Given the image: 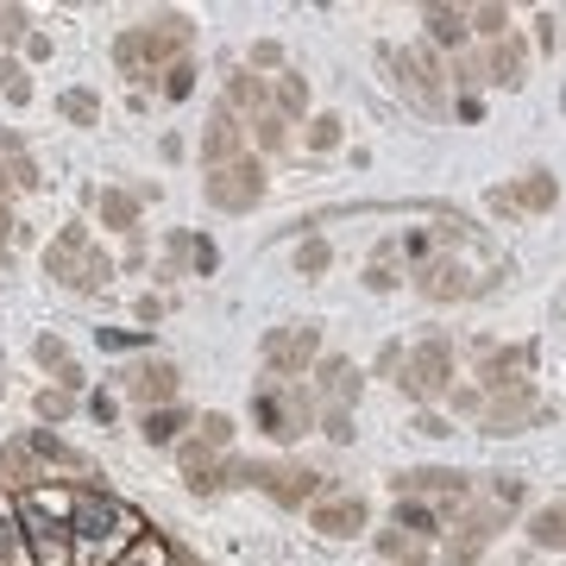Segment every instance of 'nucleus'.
I'll use <instances>...</instances> for the list:
<instances>
[{"mask_svg":"<svg viewBox=\"0 0 566 566\" xmlns=\"http://www.w3.org/2000/svg\"><path fill=\"white\" fill-rule=\"evenodd\" d=\"M227 107H233V114H252V120H259V114H271V76H252V70H240V76H227Z\"/></svg>","mask_w":566,"mask_h":566,"instance_id":"nucleus-22","label":"nucleus"},{"mask_svg":"<svg viewBox=\"0 0 566 566\" xmlns=\"http://www.w3.org/2000/svg\"><path fill=\"white\" fill-rule=\"evenodd\" d=\"M510 196H516V208H523V214H547V208L560 202V182H554V170H528Z\"/></svg>","mask_w":566,"mask_h":566,"instance_id":"nucleus-27","label":"nucleus"},{"mask_svg":"<svg viewBox=\"0 0 566 566\" xmlns=\"http://www.w3.org/2000/svg\"><path fill=\"white\" fill-rule=\"evenodd\" d=\"M264 189H271V177H264L259 151H245V158H233V164H221V170H208V177H202L208 208H221V214H245V208H259Z\"/></svg>","mask_w":566,"mask_h":566,"instance_id":"nucleus-5","label":"nucleus"},{"mask_svg":"<svg viewBox=\"0 0 566 566\" xmlns=\"http://www.w3.org/2000/svg\"><path fill=\"white\" fill-rule=\"evenodd\" d=\"M245 70H252V76H259V70H271V76H277V70H283V44H277V39H259V44H252V63H245Z\"/></svg>","mask_w":566,"mask_h":566,"instance_id":"nucleus-50","label":"nucleus"},{"mask_svg":"<svg viewBox=\"0 0 566 566\" xmlns=\"http://www.w3.org/2000/svg\"><path fill=\"white\" fill-rule=\"evenodd\" d=\"M25 57L44 63V57H51V39H44V32H25Z\"/></svg>","mask_w":566,"mask_h":566,"instance_id":"nucleus-58","label":"nucleus"},{"mask_svg":"<svg viewBox=\"0 0 566 566\" xmlns=\"http://www.w3.org/2000/svg\"><path fill=\"white\" fill-rule=\"evenodd\" d=\"M102 353H133V346H151V327H95Z\"/></svg>","mask_w":566,"mask_h":566,"instance_id":"nucleus-42","label":"nucleus"},{"mask_svg":"<svg viewBox=\"0 0 566 566\" xmlns=\"http://www.w3.org/2000/svg\"><path fill=\"white\" fill-rule=\"evenodd\" d=\"M133 315L151 327V322H164V303H158V296H139V303H133Z\"/></svg>","mask_w":566,"mask_h":566,"instance_id":"nucleus-57","label":"nucleus"},{"mask_svg":"<svg viewBox=\"0 0 566 566\" xmlns=\"http://www.w3.org/2000/svg\"><path fill=\"white\" fill-rule=\"evenodd\" d=\"M340 139H346L340 114H315V120H308V133H303V151H315V158H322V151H340Z\"/></svg>","mask_w":566,"mask_h":566,"instance_id":"nucleus-35","label":"nucleus"},{"mask_svg":"<svg viewBox=\"0 0 566 566\" xmlns=\"http://www.w3.org/2000/svg\"><path fill=\"white\" fill-rule=\"evenodd\" d=\"M535 422H547V403L535 397V385L504 390V397H485V416H479L485 434H523V428H535Z\"/></svg>","mask_w":566,"mask_h":566,"instance_id":"nucleus-13","label":"nucleus"},{"mask_svg":"<svg viewBox=\"0 0 566 566\" xmlns=\"http://www.w3.org/2000/svg\"><path fill=\"white\" fill-rule=\"evenodd\" d=\"M252 422L271 434V441H296V434H308V428L322 422V409H315V390L308 385H271L252 397Z\"/></svg>","mask_w":566,"mask_h":566,"instance_id":"nucleus-2","label":"nucleus"},{"mask_svg":"<svg viewBox=\"0 0 566 566\" xmlns=\"http://www.w3.org/2000/svg\"><path fill=\"white\" fill-rule=\"evenodd\" d=\"M245 145H259V158H277V151H290V145H296V133H290V120H283V114H259V120H252V133H245Z\"/></svg>","mask_w":566,"mask_h":566,"instance_id":"nucleus-29","label":"nucleus"},{"mask_svg":"<svg viewBox=\"0 0 566 566\" xmlns=\"http://www.w3.org/2000/svg\"><path fill=\"white\" fill-rule=\"evenodd\" d=\"M51 472H44V460L32 453V441H7L0 447V491L7 497H20V491H32V485H44Z\"/></svg>","mask_w":566,"mask_h":566,"instance_id":"nucleus-17","label":"nucleus"},{"mask_svg":"<svg viewBox=\"0 0 566 566\" xmlns=\"http://www.w3.org/2000/svg\"><path fill=\"white\" fill-rule=\"evenodd\" d=\"M416 434H428V441H447V434H453V422H447V416H434V409H422V416H416Z\"/></svg>","mask_w":566,"mask_h":566,"instance_id":"nucleus-55","label":"nucleus"},{"mask_svg":"<svg viewBox=\"0 0 566 566\" xmlns=\"http://www.w3.org/2000/svg\"><path fill=\"white\" fill-rule=\"evenodd\" d=\"M114 271H120V264L107 259L102 245H88V259H82V271H76V283H70V290H82V296H95V290H107V283H114Z\"/></svg>","mask_w":566,"mask_h":566,"instance_id":"nucleus-34","label":"nucleus"},{"mask_svg":"<svg viewBox=\"0 0 566 566\" xmlns=\"http://www.w3.org/2000/svg\"><path fill=\"white\" fill-rule=\"evenodd\" d=\"M214 460H221V453H208V447L196 441V434H182V441H177V465H182V485H189V479H208V472H214Z\"/></svg>","mask_w":566,"mask_h":566,"instance_id":"nucleus-39","label":"nucleus"},{"mask_svg":"<svg viewBox=\"0 0 566 566\" xmlns=\"http://www.w3.org/2000/svg\"><path fill=\"white\" fill-rule=\"evenodd\" d=\"M25 441H32V453L44 460V472H51V465H63V472H76V485H82V472H88V453H76V447L63 441L57 428H32Z\"/></svg>","mask_w":566,"mask_h":566,"instance_id":"nucleus-23","label":"nucleus"},{"mask_svg":"<svg viewBox=\"0 0 566 566\" xmlns=\"http://www.w3.org/2000/svg\"><path fill=\"white\" fill-rule=\"evenodd\" d=\"M485 70H491V82H504V88H523V76H528V44L510 32V39H497L485 51Z\"/></svg>","mask_w":566,"mask_h":566,"instance_id":"nucleus-20","label":"nucleus"},{"mask_svg":"<svg viewBox=\"0 0 566 566\" xmlns=\"http://www.w3.org/2000/svg\"><path fill=\"white\" fill-rule=\"evenodd\" d=\"M371 547H378L385 560H397V566H422L428 560V542H416V535H403V528H378Z\"/></svg>","mask_w":566,"mask_h":566,"instance_id":"nucleus-31","label":"nucleus"},{"mask_svg":"<svg viewBox=\"0 0 566 566\" xmlns=\"http://www.w3.org/2000/svg\"><path fill=\"white\" fill-rule=\"evenodd\" d=\"M88 245H95V240H88V227H82V221H70V227L57 233V240L44 245V277H57V283H76L82 259H88Z\"/></svg>","mask_w":566,"mask_h":566,"instance_id":"nucleus-16","label":"nucleus"},{"mask_svg":"<svg viewBox=\"0 0 566 566\" xmlns=\"http://www.w3.org/2000/svg\"><path fill=\"white\" fill-rule=\"evenodd\" d=\"M245 151H252V145H245V120L221 102L214 114H208V126H202V164L208 170H221V164L245 158Z\"/></svg>","mask_w":566,"mask_h":566,"instance_id":"nucleus-15","label":"nucleus"},{"mask_svg":"<svg viewBox=\"0 0 566 566\" xmlns=\"http://www.w3.org/2000/svg\"><path fill=\"white\" fill-rule=\"evenodd\" d=\"M447 82H460V88H479V82H491V70H485V57H479V51H460V57L447 63Z\"/></svg>","mask_w":566,"mask_h":566,"instance_id":"nucleus-43","label":"nucleus"},{"mask_svg":"<svg viewBox=\"0 0 566 566\" xmlns=\"http://www.w3.org/2000/svg\"><path fill=\"white\" fill-rule=\"evenodd\" d=\"M485 202H491V214H523V208H516V196H510L504 182H497V189H491Z\"/></svg>","mask_w":566,"mask_h":566,"instance_id":"nucleus-56","label":"nucleus"},{"mask_svg":"<svg viewBox=\"0 0 566 566\" xmlns=\"http://www.w3.org/2000/svg\"><path fill=\"white\" fill-rule=\"evenodd\" d=\"M189 434H196V441H202L208 453H227V447H233V434H240V422H233L227 409H202V416H196V428H189Z\"/></svg>","mask_w":566,"mask_h":566,"instance_id":"nucleus-30","label":"nucleus"},{"mask_svg":"<svg viewBox=\"0 0 566 566\" xmlns=\"http://www.w3.org/2000/svg\"><path fill=\"white\" fill-rule=\"evenodd\" d=\"M290 264H296V277H327V264H334V245H327V240H296Z\"/></svg>","mask_w":566,"mask_h":566,"instance_id":"nucleus-37","label":"nucleus"},{"mask_svg":"<svg viewBox=\"0 0 566 566\" xmlns=\"http://www.w3.org/2000/svg\"><path fill=\"white\" fill-rule=\"evenodd\" d=\"M390 491H397V497H416V504H434L447 516L453 504H465V497H472V479H465V472H453V465H409V472H397V479H390Z\"/></svg>","mask_w":566,"mask_h":566,"instance_id":"nucleus-6","label":"nucleus"},{"mask_svg":"<svg viewBox=\"0 0 566 566\" xmlns=\"http://www.w3.org/2000/svg\"><path fill=\"white\" fill-rule=\"evenodd\" d=\"M13 554H25V528H20V510H13V497L0 491V566L13 560Z\"/></svg>","mask_w":566,"mask_h":566,"instance_id":"nucleus-40","label":"nucleus"},{"mask_svg":"<svg viewBox=\"0 0 566 566\" xmlns=\"http://www.w3.org/2000/svg\"><path fill=\"white\" fill-rule=\"evenodd\" d=\"M182 428H196V416H189L182 403H164V409H145V416H139L145 447H177V441H182Z\"/></svg>","mask_w":566,"mask_h":566,"instance_id":"nucleus-21","label":"nucleus"},{"mask_svg":"<svg viewBox=\"0 0 566 566\" xmlns=\"http://www.w3.org/2000/svg\"><path fill=\"white\" fill-rule=\"evenodd\" d=\"M428 51H453L460 57L465 39H472V20H465V7H428Z\"/></svg>","mask_w":566,"mask_h":566,"instance_id":"nucleus-19","label":"nucleus"},{"mask_svg":"<svg viewBox=\"0 0 566 566\" xmlns=\"http://www.w3.org/2000/svg\"><path fill=\"white\" fill-rule=\"evenodd\" d=\"M397 63V88H403L409 107H422L428 120H447V57L428 51V44H409Z\"/></svg>","mask_w":566,"mask_h":566,"instance_id":"nucleus-4","label":"nucleus"},{"mask_svg":"<svg viewBox=\"0 0 566 566\" xmlns=\"http://www.w3.org/2000/svg\"><path fill=\"white\" fill-rule=\"evenodd\" d=\"M371 523V510H365V497L359 491H322L315 504H308V528L315 535H327V542H346V535H359V528Z\"/></svg>","mask_w":566,"mask_h":566,"instance_id":"nucleus-9","label":"nucleus"},{"mask_svg":"<svg viewBox=\"0 0 566 566\" xmlns=\"http://www.w3.org/2000/svg\"><path fill=\"white\" fill-rule=\"evenodd\" d=\"M259 359H264V378L277 385H303L315 359H322V322H283L259 340Z\"/></svg>","mask_w":566,"mask_h":566,"instance_id":"nucleus-1","label":"nucleus"},{"mask_svg":"<svg viewBox=\"0 0 566 566\" xmlns=\"http://www.w3.org/2000/svg\"><path fill=\"white\" fill-rule=\"evenodd\" d=\"M32 409H39V422H44V428H63L70 416H76V397L51 385V390H39V403H32Z\"/></svg>","mask_w":566,"mask_h":566,"instance_id":"nucleus-41","label":"nucleus"},{"mask_svg":"<svg viewBox=\"0 0 566 566\" xmlns=\"http://www.w3.org/2000/svg\"><path fill=\"white\" fill-rule=\"evenodd\" d=\"M57 114L70 126H95L102 120V95H95V88H63L57 95Z\"/></svg>","mask_w":566,"mask_h":566,"instance_id":"nucleus-33","label":"nucleus"},{"mask_svg":"<svg viewBox=\"0 0 566 566\" xmlns=\"http://www.w3.org/2000/svg\"><path fill=\"white\" fill-rule=\"evenodd\" d=\"M271 114H283V120H303L308 114V76L303 70H277V76H271Z\"/></svg>","mask_w":566,"mask_h":566,"instance_id":"nucleus-24","label":"nucleus"},{"mask_svg":"<svg viewBox=\"0 0 566 566\" xmlns=\"http://www.w3.org/2000/svg\"><path fill=\"white\" fill-rule=\"evenodd\" d=\"M82 409H88V416H95V422H114V416H120V397H114V390H95V397H88V403H82Z\"/></svg>","mask_w":566,"mask_h":566,"instance_id":"nucleus-51","label":"nucleus"},{"mask_svg":"<svg viewBox=\"0 0 566 566\" xmlns=\"http://www.w3.org/2000/svg\"><path fill=\"white\" fill-rule=\"evenodd\" d=\"M416 290H422L428 303H465V296H479V283H472L460 252H434L428 264H416Z\"/></svg>","mask_w":566,"mask_h":566,"instance_id":"nucleus-12","label":"nucleus"},{"mask_svg":"<svg viewBox=\"0 0 566 566\" xmlns=\"http://www.w3.org/2000/svg\"><path fill=\"white\" fill-rule=\"evenodd\" d=\"M504 528V516L491 504H479V510H465L460 523H453V535H447V547H441V560L447 566H479V554L491 547V535Z\"/></svg>","mask_w":566,"mask_h":566,"instance_id":"nucleus-14","label":"nucleus"},{"mask_svg":"<svg viewBox=\"0 0 566 566\" xmlns=\"http://www.w3.org/2000/svg\"><path fill=\"white\" fill-rule=\"evenodd\" d=\"M120 566H177V547L164 542L158 528H145L139 542H133V547L120 554Z\"/></svg>","mask_w":566,"mask_h":566,"instance_id":"nucleus-32","label":"nucleus"},{"mask_svg":"<svg viewBox=\"0 0 566 566\" xmlns=\"http://www.w3.org/2000/svg\"><path fill=\"white\" fill-rule=\"evenodd\" d=\"M453 371H460V353H453V340L434 334V340H422V346L403 353V378H397V385H403L409 403L428 409V403H441L447 390H453Z\"/></svg>","mask_w":566,"mask_h":566,"instance_id":"nucleus-3","label":"nucleus"},{"mask_svg":"<svg viewBox=\"0 0 566 566\" xmlns=\"http://www.w3.org/2000/svg\"><path fill=\"white\" fill-rule=\"evenodd\" d=\"M170 51H177V44L158 39L151 25H126L120 39H114V63H120V76H133L139 88L158 76V70H170Z\"/></svg>","mask_w":566,"mask_h":566,"instance_id":"nucleus-8","label":"nucleus"},{"mask_svg":"<svg viewBox=\"0 0 566 566\" xmlns=\"http://www.w3.org/2000/svg\"><path fill=\"white\" fill-rule=\"evenodd\" d=\"M447 403H453V416H485V390L479 385H453L447 390Z\"/></svg>","mask_w":566,"mask_h":566,"instance_id":"nucleus-49","label":"nucleus"},{"mask_svg":"<svg viewBox=\"0 0 566 566\" xmlns=\"http://www.w3.org/2000/svg\"><path fill=\"white\" fill-rule=\"evenodd\" d=\"M164 95H170V102H189V95H196V63L189 57H170V70H164Z\"/></svg>","mask_w":566,"mask_h":566,"instance_id":"nucleus-45","label":"nucleus"},{"mask_svg":"<svg viewBox=\"0 0 566 566\" xmlns=\"http://www.w3.org/2000/svg\"><path fill=\"white\" fill-rule=\"evenodd\" d=\"M535 44H542V51L560 44V13H535Z\"/></svg>","mask_w":566,"mask_h":566,"instance_id":"nucleus-53","label":"nucleus"},{"mask_svg":"<svg viewBox=\"0 0 566 566\" xmlns=\"http://www.w3.org/2000/svg\"><path fill=\"white\" fill-rule=\"evenodd\" d=\"M0 95H7V107L32 102V76H25V63L13 57V51H0Z\"/></svg>","mask_w":566,"mask_h":566,"instance_id":"nucleus-36","label":"nucleus"},{"mask_svg":"<svg viewBox=\"0 0 566 566\" xmlns=\"http://www.w3.org/2000/svg\"><path fill=\"white\" fill-rule=\"evenodd\" d=\"M158 151H164V164H182V151H189V145H182L177 133H164V145H158Z\"/></svg>","mask_w":566,"mask_h":566,"instance_id":"nucleus-59","label":"nucleus"},{"mask_svg":"<svg viewBox=\"0 0 566 566\" xmlns=\"http://www.w3.org/2000/svg\"><path fill=\"white\" fill-rule=\"evenodd\" d=\"M189 264H196V277H208V271L221 264V252H214V240H196V245H189Z\"/></svg>","mask_w":566,"mask_h":566,"instance_id":"nucleus-54","label":"nucleus"},{"mask_svg":"<svg viewBox=\"0 0 566 566\" xmlns=\"http://www.w3.org/2000/svg\"><path fill=\"white\" fill-rule=\"evenodd\" d=\"M390 528H403V535H416V542H434V535H441V510H434V504H416V497H397V510H390Z\"/></svg>","mask_w":566,"mask_h":566,"instance_id":"nucleus-26","label":"nucleus"},{"mask_svg":"<svg viewBox=\"0 0 566 566\" xmlns=\"http://www.w3.org/2000/svg\"><path fill=\"white\" fill-rule=\"evenodd\" d=\"M403 371V340H385L378 346V378H397Z\"/></svg>","mask_w":566,"mask_h":566,"instance_id":"nucleus-52","label":"nucleus"},{"mask_svg":"<svg viewBox=\"0 0 566 566\" xmlns=\"http://www.w3.org/2000/svg\"><path fill=\"white\" fill-rule=\"evenodd\" d=\"M32 359H39L44 371H63V365H76V359H70V346H63L57 334H39V340H32Z\"/></svg>","mask_w":566,"mask_h":566,"instance_id":"nucleus-47","label":"nucleus"},{"mask_svg":"<svg viewBox=\"0 0 566 566\" xmlns=\"http://www.w3.org/2000/svg\"><path fill=\"white\" fill-rule=\"evenodd\" d=\"M315 428H322V434H327L334 447H353V434H359V428H353V409H340V403H327Z\"/></svg>","mask_w":566,"mask_h":566,"instance_id":"nucleus-44","label":"nucleus"},{"mask_svg":"<svg viewBox=\"0 0 566 566\" xmlns=\"http://www.w3.org/2000/svg\"><path fill=\"white\" fill-rule=\"evenodd\" d=\"M95 214H102L107 233H139V196L133 189H102L95 196Z\"/></svg>","mask_w":566,"mask_h":566,"instance_id":"nucleus-25","label":"nucleus"},{"mask_svg":"<svg viewBox=\"0 0 566 566\" xmlns=\"http://www.w3.org/2000/svg\"><path fill=\"white\" fill-rule=\"evenodd\" d=\"M315 385L327 390V403L353 409L359 403V390H365V371L353 359H340V353H322V359H315Z\"/></svg>","mask_w":566,"mask_h":566,"instance_id":"nucleus-18","label":"nucleus"},{"mask_svg":"<svg viewBox=\"0 0 566 566\" xmlns=\"http://www.w3.org/2000/svg\"><path fill=\"white\" fill-rule=\"evenodd\" d=\"M403 283V271H397V259H371L365 264V290H378V296H390Z\"/></svg>","mask_w":566,"mask_h":566,"instance_id":"nucleus-48","label":"nucleus"},{"mask_svg":"<svg viewBox=\"0 0 566 566\" xmlns=\"http://www.w3.org/2000/svg\"><path fill=\"white\" fill-rule=\"evenodd\" d=\"M465 20H472V39H510V7H465Z\"/></svg>","mask_w":566,"mask_h":566,"instance_id":"nucleus-38","label":"nucleus"},{"mask_svg":"<svg viewBox=\"0 0 566 566\" xmlns=\"http://www.w3.org/2000/svg\"><path fill=\"white\" fill-rule=\"evenodd\" d=\"M528 359H535V346H491V340H479V390L485 397H504V390H523L528 378Z\"/></svg>","mask_w":566,"mask_h":566,"instance_id":"nucleus-10","label":"nucleus"},{"mask_svg":"<svg viewBox=\"0 0 566 566\" xmlns=\"http://www.w3.org/2000/svg\"><path fill=\"white\" fill-rule=\"evenodd\" d=\"M491 510H497V516H510V510H523V479H510V472H497V479H491Z\"/></svg>","mask_w":566,"mask_h":566,"instance_id":"nucleus-46","label":"nucleus"},{"mask_svg":"<svg viewBox=\"0 0 566 566\" xmlns=\"http://www.w3.org/2000/svg\"><path fill=\"white\" fill-rule=\"evenodd\" d=\"M528 542L542 554H566V504H542L528 516Z\"/></svg>","mask_w":566,"mask_h":566,"instance_id":"nucleus-28","label":"nucleus"},{"mask_svg":"<svg viewBox=\"0 0 566 566\" xmlns=\"http://www.w3.org/2000/svg\"><path fill=\"white\" fill-rule=\"evenodd\" d=\"M259 491L271 497V504H283V510H303V504H315L322 491H334V479L315 472V465H303V460H264Z\"/></svg>","mask_w":566,"mask_h":566,"instance_id":"nucleus-7","label":"nucleus"},{"mask_svg":"<svg viewBox=\"0 0 566 566\" xmlns=\"http://www.w3.org/2000/svg\"><path fill=\"white\" fill-rule=\"evenodd\" d=\"M120 390L139 409H164V403H177L182 371L170 359H139V365H126V371H120Z\"/></svg>","mask_w":566,"mask_h":566,"instance_id":"nucleus-11","label":"nucleus"}]
</instances>
